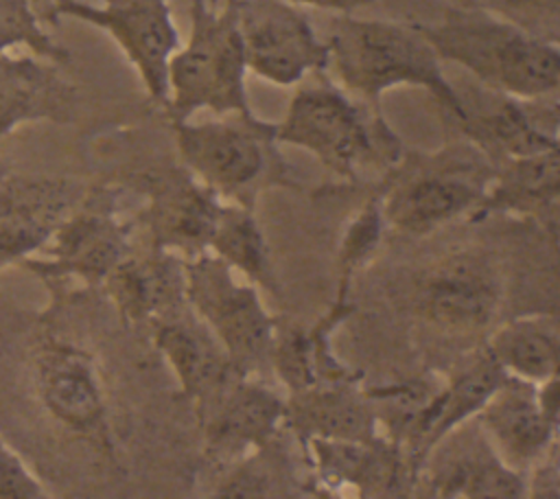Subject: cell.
<instances>
[{
	"instance_id": "cell-1",
	"label": "cell",
	"mask_w": 560,
	"mask_h": 499,
	"mask_svg": "<svg viewBox=\"0 0 560 499\" xmlns=\"http://www.w3.org/2000/svg\"><path fill=\"white\" fill-rule=\"evenodd\" d=\"M328 68L341 88L374 109L381 96L398 85L427 90L448 120L462 112L457 88L444 77L442 59L418 24L365 20L341 13L326 37Z\"/></svg>"
},
{
	"instance_id": "cell-2",
	"label": "cell",
	"mask_w": 560,
	"mask_h": 499,
	"mask_svg": "<svg viewBox=\"0 0 560 499\" xmlns=\"http://www.w3.org/2000/svg\"><path fill=\"white\" fill-rule=\"evenodd\" d=\"M442 61L466 68L488 90L516 98L558 94L560 46L492 11L448 9L438 24H418Z\"/></svg>"
},
{
	"instance_id": "cell-3",
	"label": "cell",
	"mask_w": 560,
	"mask_h": 499,
	"mask_svg": "<svg viewBox=\"0 0 560 499\" xmlns=\"http://www.w3.org/2000/svg\"><path fill=\"white\" fill-rule=\"evenodd\" d=\"M276 142L308 151L346 179H359L368 169L389 171L405 153L381 109L350 98L324 72L295 90L276 123Z\"/></svg>"
},
{
	"instance_id": "cell-4",
	"label": "cell",
	"mask_w": 560,
	"mask_h": 499,
	"mask_svg": "<svg viewBox=\"0 0 560 499\" xmlns=\"http://www.w3.org/2000/svg\"><path fill=\"white\" fill-rule=\"evenodd\" d=\"M245 55L228 0H190V33L166 66L164 114L171 123L188 120L199 109L217 116H252L245 88Z\"/></svg>"
},
{
	"instance_id": "cell-5",
	"label": "cell",
	"mask_w": 560,
	"mask_h": 499,
	"mask_svg": "<svg viewBox=\"0 0 560 499\" xmlns=\"http://www.w3.org/2000/svg\"><path fill=\"white\" fill-rule=\"evenodd\" d=\"M182 166L223 201L254 210L269 186L295 188L278 153L276 123L256 114H223L208 123H171Z\"/></svg>"
},
{
	"instance_id": "cell-6",
	"label": "cell",
	"mask_w": 560,
	"mask_h": 499,
	"mask_svg": "<svg viewBox=\"0 0 560 499\" xmlns=\"http://www.w3.org/2000/svg\"><path fill=\"white\" fill-rule=\"evenodd\" d=\"M387 173L378 188L385 223L422 236L464 214L472 217L494 166L470 144L431 155L402 153Z\"/></svg>"
},
{
	"instance_id": "cell-7",
	"label": "cell",
	"mask_w": 560,
	"mask_h": 499,
	"mask_svg": "<svg viewBox=\"0 0 560 499\" xmlns=\"http://www.w3.org/2000/svg\"><path fill=\"white\" fill-rule=\"evenodd\" d=\"M26 376L44 416L101 455H112V427L96 361L77 341L42 328L26 352Z\"/></svg>"
},
{
	"instance_id": "cell-8",
	"label": "cell",
	"mask_w": 560,
	"mask_h": 499,
	"mask_svg": "<svg viewBox=\"0 0 560 499\" xmlns=\"http://www.w3.org/2000/svg\"><path fill=\"white\" fill-rule=\"evenodd\" d=\"M186 304L212 330L230 359L249 376L269 368L276 322L252 282H236L232 267L212 252L184 258Z\"/></svg>"
},
{
	"instance_id": "cell-9",
	"label": "cell",
	"mask_w": 560,
	"mask_h": 499,
	"mask_svg": "<svg viewBox=\"0 0 560 499\" xmlns=\"http://www.w3.org/2000/svg\"><path fill=\"white\" fill-rule=\"evenodd\" d=\"M39 18L50 24H57L59 18H72L105 31L138 72L147 96L164 107L166 66L182 44L168 0H101V4L48 0Z\"/></svg>"
},
{
	"instance_id": "cell-10",
	"label": "cell",
	"mask_w": 560,
	"mask_h": 499,
	"mask_svg": "<svg viewBox=\"0 0 560 499\" xmlns=\"http://www.w3.org/2000/svg\"><path fill=\"white\" fill-rule=\"evenodd\" d=\"M116 190H92L57 225L42 256L22 260L46 285H61L66 278L85 285H103L105 276L131 252L133 223L118 217Z\"/></svg>"
},
{
	"instance_id": "cell-11",
	"label": "cell",
	"mask_w": 560,
	"mask_h": 499,
	"mask_svg": "<svg viewBox=\"0 0 560 499\" xmlns=\"http://www.w3.org/2000/svg\"><path fill=\"white\" fill-rule=\"evenodd\" d=\"M243 44L245 66L276 85H295L328 70V44L289 0H228Z\"/></svg>"
},
{
	"instance_id": "cell-12",
	"label": "cell",
	"mask_w": 560,
	"mask_h": 499,
	"mask_svg": "<svg viewBox=\"0 0 560 499\" xmlns=\"http://www.w3.org/2000/svg\"><path fill=\"white\" fill-rule=\"evenodd\" d=\"M413 309L429 326L466 337L486 330L503 302V278L483 252L462 250L424 267L411 291Z\"/></svg>"
},
{
	"instance_id": "cell-13",
	"label": "cell",
	"mask_w": 560,
	"mask_h": 499,
	"mask_svg": "<svg viewBox=\"0 0 560 499\" xmlns=\"http://www.w3.org/2000/svg\"><path fill=\"white\" fill-rule=\"evenodd\" d=\"M457 94L462 112L451 123L492 162V166L510 158L560 147L558 94L516 98L479 83L457 90Z\"/></svg>"
},
{
	"instance_id": "cell-14",
	"label": "cell",
	"mask_w": 560,
	"mask_h": 499,
	"mask_svg": "<svg viewBox=\"0 0 560 499\" xmlns=\"http://www.w3.org/2000/svg\"><path fill=\"white\" fill-rule=\"evenodd\" d=\"M416 495L466 499H521L525 475L492 446L472 416L440 438L420 464Z\"/></svg>"
},
{
	"instance_id": "cell-15",
	"label": "cell",
	"mask_w": 560,
	"mask_h": 499,
	"mask_svg": "<svg viewBox=\"0 0 560 499\" xmlns=\"http://www.w3.org/2000/svg\"><path fill=\"white\" fill-rule=\"evenodd\" d=\"M302 451L313 488L326 490V495L341 488H352L359 497L416 495L418 473L409 455L385 436L368 440L308 438Z\"/></svg>"
},
{
	"instance_id": "cell-16",
	"label": "cell",
	"mask_w": 560,
	"mask_h": 499,
	"mask_svg": "<svg viewBox=\"0 0 560 499\" xmlns=\"http://www.w3.org/2000/svg\"><path fill=\"white\" fill-rule=\"evenodd\" d=\"M147 208L140 223L149 232L151 247L190 258L208 250V241L223 199L201 184L186 166L153 169L142 173Z\"/></svg>"
},
{
	"instance_id": "cell-17",
	"label": "cell",
	"mask_w": 560,
	"mask_h": 499,
	"mask_svg": "<svg viewBox=\"0 0 560 499\" xmlns=\"http://www.w3.org/2000/svg\"><path fill=\"white\" fill-rule=\"evenodd\" d=\"M203 453L228 466L284 429V398L254 376H241L197 411Z\"/></svg>"
},
{
	"instance_id": "cell-18",
	"label": "cell",
	"mask_w": 560,
	"mask_h": 499,
	"mask_svg": "<svg viewBox=\"0 0 560 499\" xmlns=\"http://www.w3.org/2000/svg\"><path fill=\"white\" fill-rule=\"evenodd\" d=\"M83 195L85 190L70 179L4 173L0 177V267L37 254Z\"/></svg>"
},
{
	"instance_id": "cell-19",
	"label": "cell",
	"mask_w": 560,
	"mask_h": 499,
	"mask_svg": "<svg viewBox=\"0 0 560 499\" xmlns=\"http://www.w3.org/2000/svg\"><path fill=\"white\" fill-rule=\"evenodd\" d=\"M149 328L153 346L173 368L182 394L195 405V414L210 405L236 379L249 376L230 359L212 330L188 304L155 320Z\"/></svg>"
},
{
	"instance_id": "cell-20",
	"label": "cell",
	"mask_w": 560,
	"mask_h": 499,
	"mask_svg": "<svg viewBox=\"0 0 560 499\" xmlns=\"http://www.w3.org/2000/svg\"><path fill=\"white\" fill-rule=\"evenodd\" d=\"M475 418L503 462L523 475L558 442L560 420L542 409L536 383L516 376H508Z\"/></svg>"
},
{
	"instance_id": "cell-21",
	"label": "cell",
	"mask_w": 560,
	"mask_h": 499,
	"mask_svg": "<svg viewBox=\"0 0 560 499\" xmlns=\"http://www.w3.org/2000/svg\"><path fill=\"white\" fill-rule=\"evenodd\" d=\"M103 287L127 324L151 326L186 304L184 256L149 247L133 250L105 276Z\"/></svg>"
},
{
	"instance_id": "cell-22",
	"label": "cell",
	"mask_w": 560,
	"mask_h": 499,
	"mask_svg": "<svg viewBox=\"0 0 560 499\" xmlns=\"http://www.w3.org/2000/svg\"><path fill=\"white\" fill-rule=\"evenodd\" d=\"M284 429L298 438L300 446L308 438L368 440L381 436L359 376L322 381L287 394Z\"/></svg>"
},
{
	"instance_id": "cell-23",
	"label": "cell",
	"mask_w": 560,
	"mask_h": 499,
	"mask_svg": "<svg viewBox=\"0 0 560 499\" xmlns=\"http://www.w3.org/2000/svg\"><path fill=\"white\" fill-rule=\"evenodd\" d=\"M57 66L44 57L0 53V136L24 123L74 118L77 88Z\"/></svg>"
},
{
	"instance_id": "cell-24",
	"label": "cell",
	"mask_w": 560,
	"mask_h": 499,
	"mask_svg": "<svg viewBox=\"0 0 560 499\" xmlns=\"http://www.w3.org/2000/svg\"><path fill=\"white\" fill-rule=\"evenodd\" d=\"M560 199V147L494 164L492 179L475 219L488 214H521L538 219L556 236Z\"/></svg>"
},
{
	"instance_id": "cell-25",
	"label": "cell",
	"mask_w": 560,
	"mask_h": 499,
	"mask_svg": "<svg viewBox=\"0 0 560 499\" xmlns=\"http://www.w3.org/2000/svg\"><path fill=\"white\" fill-rule=\"evenodd\" d=\"M483 346L510 376L542 383L558 374L560 320L556 313L514 317L494 328Z\"/></svg>"
},
{
	"instance_id": "cell-26",
	"label": "cell",
	"mask_w": 560,
	"mask_h": 499,
	"mask_svg": "<svg viewBox=\"0 0 560 499\" xmlns=\"http://www.w3.org/2000/svg\"><path fill=\"white\" fill-rule=\"evenodd\" d=\"M508 376L510 374L497 363L486 346L459 357L435 394L429 451L451 429L472 418Z\"/></svg>"
},
{
	"instance_id": "cell-27",
	"label": "cell",
	"mask_w": 560,
	"mask_h": 499,
	"mask_svg": "<svg viewBox=\"0 0 560 499\" xmlns=\"http://www.w3.org/2000/svg\"><path fill=\"white\" fill-rule=\"evenodd\" d=\"M284 431V429H282ZM280 431V433H282ZM280 433L228 464L225 475L214 486V497H300L313 495V479L298 475L289 449Z\"/></svg>"
},
{
	"instance_id": "cell-28",
	"label": "cell",
	"mask_w": 560,
	"mask_h": 499,
	"mask_svg": "<svg viewBox=\"0 0 560 499\" xmlns=\"http://www.w3.org/2000/svg\"><path fill=\"white\" fill-rule=\"evenodd\" d=\"M208 252L219 256L232 269L243 271L252 285L278 293L267 239L252 208L223 201L208 241Z\"/></svg>"
},
{
	"instance_id": "cell-29",
	"label": "cell",
	"mask_w": 560,
	"mask_h": 499,
	"mask_svg": "<svg viewBox=\"0 0 560 499\" xmlns=\"http://www.w3.org/2000/svg\"><path fill=\"white\" fill-rule=\"evenodd\" d=\"M33 0H0V53L13 46H26L37 57L55 63H68L70 53L57 44L42 26Z\"/></svg>"
},
{
	"instance_id": "cell-30",
	"label": "cell",
	"mask_w": 560,
	"mask_h": 499,
	"mask_svg": "<svg viewBox=\"0 0 560 499\" xmlns=\"http://www.w3.org/2000/svg\"><path fill=\"white\" fill-rule=\"evenodd\" d=\"M385 217H383V208H381V193L376 190L361 208L359 212L350 219L341 243H339V295H348L350 289V276L363 267L370 256L374 254V250L378 247L383 228H385Z\"/></svg>"
},
{
	"instance_id": "cell-31",
	"label": "cell",
	"mask_w": 560,
	"mask_h": 499,
	"mask_svg": "<svg viewBox=\"0 0 560 499\" xmlns=\"http://www.w3.org/2000/svg\"><path fill=\"white\" fill-rule=\"evenodd\" d=\"M499 15L518 24L532 35L558 42L560 0H505Z\"/></svg>"
},
{
	"instance_id": "cell-32",
	"label": "cell",
	"mask_w": 560,
	"mask_h": 499,
	"mask_svg": "<svg viewBox=\"0 0 560 499\" xmlns=\"http://www.w3.org/2000/svg\"><path fill=\"white\" fill-rule=\"evenodd\" d=\"M48 497L44 484L26 466L18 451L0 436V499H42Z\"/></svg>"
},
{
	"instance_id": "cell-33",
	"label": "cell",
	"mask_w": 560,
	"mask_h": 499,
	"mask_svg": "<svg viewBox=\"0 0 560 499\" xmlns=\"http://www.w3.org/2000/svg\"><path fill=\"white\" fill-rule=\"evenodd\" d=\"M525 497L558 499L560 497V464L558 442L525 471Z\"/></svg>"
},
{
	"instance_id": "cell-34",
	"label": "cell",
	"mask_w": 560,
	"mask_h": 499,
	"mask_svg": "<svg viewBox=\"0 0 560 499\" xmlns=\"http://www.w3.org/2000/svg\"><path fill=\"white\" fill-rule=\"evenodd\" d=\"M298 7H315V9H328V11H339V13H350L352 9L370 2V0H289Z\"/></svg>"
},
{
	"instance_id": "cell-35",
	"label": "cell",
	"mask_w": 560,
	"mask_h": 499,
	"mask_svg": "<svg viewBox=\"0 0 560 499\" xmlns=\"http://www.w3.org/2000/svg\"><path fill=\"white\" fill-rule=\"evenodd\" d=\"M453 9H468V11H492L499 13V9L505 4V0H446Z\"/></svg>"
},
{
	"instance_id": "cell-36",
	"label": "cell",
	"mask_w": 560,
	"mask_h": 499,
	"mask_svg": "<svg viewBox=\"0 0 560 499\" xmlns=\"http://www.w3.org/2000/svg\"><path fill=\"white\" fill-rule=\"evenodd\" d=\"M46 4H48V0H33V7L37 9V13H39V11H42Z\"/></svg>"
},
{
	"instance_id": "cell-37",
	"label": "cell",
	"mask_w": 560,
	"mask_h": 499,
	"mask_svg": "<svg viewBox=\"0 0 560 499\" xmlns=\"http://www.w3.org/2000/svg\"><path fill=\"white\" fill-rule=\"evenodd\" d=\"M4 173H9V171H7V166H4V164H2V162H0V177H2V175H4Z\"/></svg>"
}]
</instances>
